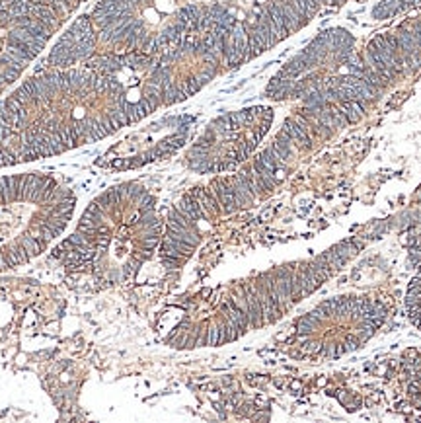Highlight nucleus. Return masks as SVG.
I'll list each match as a JSON object with an SVG mask.
<instances>
[{"label": "nucleus", "instance_id": "nucleus-1", "mask_svg": "<svg viewBox=\"0 0 421 423\" xmlns=\"http://www.w3.org/2000/svg\"><path fill=\"white\" fill-rule=\"evenodd\" d=\"M209 190L217 195L222 215H230L234 211H238V203L234 197L232 184H230V175H218L209 184Z\"/></svg>", "mask_w": 421, "mask_h": 423}, {"label": "nucleus", "instance_id": "nucleus-2", "mask_svg": "<svg viewBox=\"0 0 421 423\" xmlns=\"http://www.w3.org/2000/svg\"><path fill=\"white\" fill-rule=\"evenodd\" d=\"M328 109H330V113H332V119H334V125L335 129H343V127H347V117H345V113H343V109L337 105V103H330L328 105Z\"/></svg>", "mask_w": 421, "mask_h": 423}, {"label": "nucleus", "instance_id": "nucleus-3", "mask_svg": "<svg viewBox=\"0 0 421 423\" xmlns=\"http://www.w3.org/2000/svg\"><path fill=\"white\" fill-rule=\"evenodd\" d=\"M316 326H320V322L308 312V314H305L303 318H298V322H296V330H298V334H310Z\"/></svg>", "mask_w": 421, "mask_h": 423}, {"label": "nucleus", "instance_id": "nucleus-4", "mask_svg": "<svg viewBox=\"0 0 421 423\" xmlns=\"http://www.w3.org/2000/svg\"><path fill=\"white\" fill-rule=\"evenodd\" d=\"M373 18H377V20H386V18H390V12L386 10V6H384L382 2H378L377 6L373 8Z\"/></svg>", "mask_w": 421, "mask_h": 423}, {"label": "nucleus", "instance_id": "nucleus-5", "mask_svg": "<svg viewBox=\"0 0 421 423\" xmlns=\"http://www.w3.org/2000/svg\"><path fill=\"white\" fill-rule=\"evenodd\" d=\"M322 4H326V6H335V0H320Z\"/></svg>", "mask_w": 421, "mask_h": 423}, {"label": "nucleus", "instance_id": "nucleus-6", "mask_svg": "<svg viewBox=\"0 0 421 423\" xmlns=\"http://www.w3.org/2000/svg\"><path fill=\"white\" fill-rule=\"evenodd\" d=\"M345 2H349V0H335V6H341V4H345Z\"/></svg>", "mask_w": 421, "mask_h": 423}]
</instances>
